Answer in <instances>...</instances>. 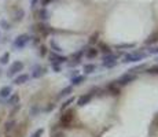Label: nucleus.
Returning <instances> with one entry per match:
<instances>
[{"mask_svg":"<svg viewBox=\"0 0 158 137\" xmlns=\"http://www.w3.org/2000/svg\"><path fill=\"white\" fill-rule=\"evenodd\" d=\"M52 70H54V73H60L62 71V66H54Z\"/></svg>","mask_w":158,"mask_h":137,"instance_id":"39","label":"nucleus"},{"mask_svg":"<svg viewBox=\"0 0 158 137\" xmlns=\"http://www.w3.org/2000/svg\"><path fill=\"white\" fill-rule=\"evenodd\" d=\"M96 70H98V66H96L95 63H85V65H83V71L85 75L94 74Z\"/></svg>","mask_w":158,"mask_h":137,"instance_id":"12","label":"nucleus"},{"mask_svg":"<svg viewBox=\"0 0 158 137\" xmlns=\"http://www.w3.org/2000/svg\"><path fill=\"white\" fill-rule=\"evenodd\" d=\"M39 112V107H32V111H30V114H32V117H35V115H37Z\"/></svg>","mask_w":158,"mask_h":137,"instance_id":"38","label":"nucleus"},{"mask_svg":"<svg viewBox=\"0 0 158 137\" xmlns=\"http://www.w3.org/2000/svg\"><path fill=\"white\" fill-rule=\"evenodd\" d=\"M37 30L41 33V34H48V33L51 32V27L50 26H47L45 23H39V26H37Z\"/></svg>","mask_w":158,"mask_h":137,"instance_id":"22","label":"nucleus"},{"mask_svg":"<svg viewBox=\"0 0 158 137\" xmlns=\"http://www.w3.org/2000/svg\"><path fill=\"white\" fill-rule=\"evenodd\" d=\"M92 97H94V95H92L91 92L84 93V95H81V96L77 99V106H78V107H84V106L89 104V102L92 100Z\"/></svg>","mask_w":158,"mask_h":137,"instance_id":"8","label":"nucleus"},{"mask_svg":"<svg viewBox=\"0 0 158 137\" xmlns=\"http://www.w3.org/2000/svg\"><path fill=\"white\" fill-rule=\"evenodd\" d=\"M0 75H2V69H0Z\"/></svg>","mask_w":158,"mask_h":137,"instance_id":"41","label":"nucleus"},{"mask_svg":"<svg viewBox=\"0 0 158 137\" xmlns=\"http://www.w3.org/2000/svg\"><path fill=\"white\" fill-rule=\"evenodd\" d=\"M136 77H138L136 74H133V73H131V71H127V73H124L123 75H120V78H118L115 82H117L118 87H125V85H128L131 82L135 81Z\"/></svg>","mask_w":158,"mask_h":137,"instance_id":"5","label":"nucleus"},{"mask_svg":"<svg viewBox=\"0 0 158 137\" xmlns=\"http://www.w3.org/2000/svg\"><path fill=\"white\" fill-rule=\"evenodd\" d=\"M85 81H87V75L85 74H78V75H76V77L70 78V85L74 88V87L81 85L83 82H85Z\"/></svg>","mask_w":158,"mask_h":137,"instance_id":"10","label":"nucleus"},{"mask_svg":"<svg viewBox=\"0 0 158 137\" xmlns=\"http://www.w3.org/2000/svg\"><path fill=\"white\" fill-rule=\"evenodd\" d=\"M120 56H121L120 52H117V54H113V52L105 54L102 56V60H118V58H120Z\"/></svg>","mask_w":158,"mask_h":137,"instance_id":"18","label":"nucleus"},{"mask_svg":"<svg viewBox=\"0 0 158 137\" xmlns=\"http://www.w3.org/2000/svg\"><path fill=\"white\" fill-rule=\"evenodd\" d=\"M10 62V52H4L0 56V65H7Z\"/></svg>","mask_w":158,"mask_h":137,"instance_id":"27","label":"nucleus"},{"mask_svg":"<svg viewBox=\"0 0 158 137\" xmlns=\"http://www.w3.org/2000/svg\"><path fill=\"white\" fill-rule=\"evenodd\" d=\"M48 59H50L51 67H54V66H62L63 63H68L69 62V58L68 56L60 55V54H56V52H52V51L48 54Z\"/></svg>","mask_w":158,"mask_h":137,"instance_id":"3","label":"nucleus"},{"mask_svg":"<svg viewBox=\"0 0 158 137\" xmlns=\"http://www.w3.org/2000/svg\"><path fill=\"white\" fill-rule=\"evenodd\" d=\"M13 95V88L10 85H4L0 88V99H8Z\"/></svg>","mask_w":158,"mask_h":137,"instance_id":"11","label":"nucleus"},{"mask_svg":"<svg viewBox=\"0 0 158 137\" xmlns=\"http://www.w3.org/2000/svg\"><path fill=\"white\" fill-rule=\"evenodd\" d=\"M72 121H73V111L72 110L65 111L59 118V123H60V126H63V127H68L69 125L72 123Z\"/></svg>","mask_w":158,"mask_h":137,"instance_id":"6","label":"nucleus"},{"mask_svg":"<svg viewBox=\"0 0 158 137\" xmlns=\"http://www.w3.org/2000/svg\"><path fill=\"white\" fill-rule=\"evenodd\" d=\"M39 55H40L41 58L47 56V47H45V45H40V47H39Z\"/></svg>","mask_w":158,"mask_h":137,"instance_id":"31","label":"nucleus"},{"mask_svg":"<svg viewBox=\"0 0 158 137\" xmlns=\"http://www.w3.org/2000/svg\"><path fill=\"white\" fill-rule=\"evenodd\" d=\"M52 2H54V0H40V4L43 6L44 8H45L48 4H50V3H52Z\"/></svg>","mask_w":158,"mask_h":137,"instance_id":"36","label":"nucleus"},{"mask_svg":"<svg viewBox=\"0 0 158 137\" xmlns=\"http://www.w3.org/2000/svg\"><path fill=\"white\" fill-rule=\"evenodd\" d=\"M39 3H40V0H30V7H32V8H35L36 6L39 4Z\"/></svg>","mask_w":158,"mask_h":137,"instance_id":"37","label":"nucleus"},{"mask_svg":"<svg viewBox=\"0 0 158 137\" xmlns=\"http://www.w3.org/2000/svg\"><path fill=\"white\" fill-rule=\"evenodd\" d=\"M80 63H81V62H77V60H69V62H68V66H69L70 69H73V67L76 69L78 65H80Z\"/></svg>","mask_w":158,"mask_h":137,"instance_id":"33","label":"nucleus"},{"mask_svg":"<svg viewBox=\"0 0 158 137\" xmlns=\"http://www.w3.org/2000/svg\"><path fill=\"white\" fill-rule=\"evenodd\" d=\"M156 60H158V56H157V58H156Z\"/></svg>","mask_w":158,"mask_h":137,"instance_id":"42","label":"nucleus"},{"mask_svg":"<svg viewBox=\"0 0 158 137\" xmlns=\"http://www.w3.org/2000/svg\"><path fill=\"white\" fill-rule=\"evenodd\" d=\"M118 65V60H102V66L106 69H113Z\"/></svg>","mask_w":158,"mask_h":137,"instance_id":"20","label":"nucleus"},{"mask_svg":"<svg viewBox=\"0 0 158 137\" xmlns=\"http://www.w3.org/2000/svg\"><path fill=\"white\" fill-rule=\"evenodd\" d=\"M115 48L117 50H127V48H135V44L133 42H129V44H118V45H115Z\"/></svg>","mask_w":158,"mask_h":137,"instance_id":"30","label":"nucleus"},{"mask_svg":"<svg viewBox=\"0 0 158 137\" xmlns=\"http://www.w3.org/2000/svg\"><path fill=\"white\" fill-rule=\"evenodd\" d=\"M0 27L4 29V30H10L11 29V23L8 22V21H6V19H2L0 21Z\"/></svg>","mask_w":158,"mask_h":137,"instance_id":"29","label":"nucleus"},{"mask_svg":"<svg viewBox=\"0 0 158 137\" xmlns=\"http://www.w3.org/2000/svg\"><path fill=\"white\" fill-rule=\"evenodd\" d=\"M15 121L14 119H10V121H7V122H6V125H4V132L6 133H10L11 130H14L15 129Z\"/></svg>","mask_w":158,"mask_h":137,"instance_id":"21","label":"nucleus"},{"mask_svg":"<svg viewBox=\"0 0 158 137\" xmlns=\"http://www.w3.org/2000/svg\"><path fill=\"white\" fill-rule=\"evenodd\" d=\"M147 58V52L144 50H136V51H132V52H128L123 56V60L121 62L124 65H128V63H138V62H142Z\"/></svg>","mask_w":158,"mask_h":137,"instance_id":"1","label":"nucleus"},{"mask_svg":"<svg viewBox=\"0 0 158 137\" xmlns=\"http://www.w3.org/2000/svg\"><path fill=\"white\" fill-rule=\"evenodd\" d=\"M7 100V104L8 106H17L18 103H19V95H18V93H14V95H11L10 97H8V99H6Z\"/></svg>","mask_w":158,"mask_h":137,"instance_id":"15","label":"nucleus"},{"mask_svg":"<svg viewBox=\"0 0 158 137\" xmlns=\"http://www.w3.org/2000/svg\"><path fill=\"white\" fill-rule=\"evenodd\" d=\"M107 91L111 93V95H118V93H120V88H118L117 82H111V84L107 87Z\"/></svg>","mask_w":158,"mask_h":137,"instance_id":"19","label":"nucleus"},{"mask_svg":"<svg viewBox=\"0 0 158 137\" xmlns=\"http://www.w3.org/2000/svg\"><path fill=\"white\" fill-rule=\"evenodd\" d=\"M23 67H25L23 62H21V60H15V62L7 70V77L8 78H14L15 75L21 74V71H23Z\"/></svg>","mask_w":158,"mask_h":137,"instance_id":"4","label":"nucleus"},{"mask_svg":"<svg viewBox=\"0 0 158 137\" xmlns=\"http://www.w3.org/2000/svg\"><path fill=\"white\" fill-rule=\"evenodd\" d=\"M30 41H32V37H30L29 34H26V33H22V34H19V36L15 37V40L13 41V48L17 50V51L22 50V48H25Z\"/></svg>","mask_w":158,"mask_h":137,"instance_id":"2","label":"nucleus"},{"mask_svg":"<svg viewBox=\"0 0 158 137\" xmlns=\"http://www.w3.org/2000/svg\"><path fill=\"white\" fill-rule=\"evenodd\" d=\"M48 15H50V14H48L47 8H44V7H41L40 10L37 11V18H39L40 21H43V22H44V21H47V19H48Z\"/></svg>","mask_w":158,"mask_h":137,"instance_id":"16","label":"nucleus"},{"mask_svg":"<svg viewBox=\"0 0 158 137\" xmlns=\"http://www.w3.org/2000/svg\"><path fill=\"white\" fill-rule=\"evenodd\" d=\"M50 48L52 50V52H56V54H60V52H62V47H60V45L58 44L55 40H52V38L50 40Z\"/></svg>","mask_w":158,"mask_h":137,"instance_id":"17","label":"nucleus"},{"mask_svg":"<svg viewBox=\"0 0 158 137\" xmlns=\"http://www.w3.org/2000/svg\"><path fill=\"white\" fill-rule=\"evenodd\" d=\"M73 93V87L72 85H68V87H65L62 91L59 92V95H58V99H63V97H68L70 96Z\"/></svg>","mask_w":158,"mask_h":137,"instance_id":"14","label":"nucleus"},{"mask_svg":"<svg viewBox=\"0 0 158 137\" xmlns=\"http://www.w3.org/2000/svg\"><path fill=\"white\" fill-rule=\"evenodd\" d=\"M147 55H156L158 56V44L157 45H150V48H146Z\"/></svg>","mask_w":158,"mask_h":137,"instance_id":"26","label":"nucleus"},{"mask_svg":"<svg viewBox=\"0 0 158 137\" xmlns=\"http://www.w3.org/2000/svg\"><path fill=\"white\" fill-rule=\"evenodd\" d=\"M29 80H30V75L29 74H26V73H21V74L15 75L13 82L15 85H23V84H26Z\"/></svg>","mask_w":158,"mask_h":137,"instance_id":"9","label":"nucleus"},{"mask_svg":"<svg viewBox=\"0 0 158 137\" xmlns=\"http://www.w3.org/2000/svg\"><path fill=\"white\" fill-rule=\"evenodd\" d=\"M98 50H101L102 52H105V54H110V52H111V48L109 47L107 44H103V42H99Z\"/></svg>","mask_w":158,"mask_h":137,"instance_id":"28","label":"nucleus"},{"mask_svg":"<svg viewBox=\"0 0 158 137\" xmlns=\"http://www.w3.org/2000/svg\"><path fill=\"white\" fill-rule=\"evenodd\" d=\"M54 108H55V104H50L47 108H45V111H47V112H50V111H52Z\"/></svg>","mask_w":158,"mask_h":137,"instance_id":"40","label":"nucleus"},{"mask_svg":"<svg viewBox=\"0 0 158 137\" xmlns=\"http://www.w3.org/2000/svg\"><path fill=\"white\" fill-rule=\"evenodd\" d=\"M23 17H25V11H23L22 8H19V10L15 11V14H14V21H15V22H21V21L23 19Z\"/></svg>","mask_w":158,"mask_h":137,"instance_id":"23","label":"nucleus"},{"mask_svg":"<svg viewBox=\"0 0 158 137\" xmlns=\"http://www.w3.org/2000/svg\"><path fill=\"white\" fill-rule=\"evenodd\" d=\"M98 37H99V34H98V33H94V34L91 36L89 44H94V42H96V41H98Z\"/></svg>","mask_w":158,"mask_h":137,"instance_id":"34","label":"nucleus"},{"mask_svg":"<svg viewBox=\"0 0 158 137\" xmlns=\"http://www.w3.org/2000/svg\"><path fill=\"white\" fill-rule=\"evenodd\" d=\"M146 73L150 75H158V65H153L146 69Z\"/></svg>","mask_w":158,"mask_h":137,"instance_id":"25","label":"nucleus"},{"mask_svg":"<svg viewBox=\"0 0 158 137\" xmlns=\"http://www.w3.org/2000/svg\"><path fill=\"white\" fill-rule=\"evenodd\" d=\"M99 50L96 47H91V48H87L85 47V52H84V56L87 58V59H92V58H95L96 55H98Z\"/></svg>","mask_w":158,"mask_h":137,"instance_id":"13","label":"nucleus"},{"mask_svg":"<svg viewBox=\"0 0 158 137\" xmlns=\"http://www.w3.org/2000/svg\"><path fill=\"white\" fill-rule=\"evenodd\" d=\"M47 73H48V69L45 67V66L36 65L32 67V77L33 78H41V77H44Z\"/></svg>","mask_w":158,"mask_h":137,"instance_id":"7","label":"nucleus"},{"mask_svg":"<svg viewBox=\"0 0 158 137\" xmlns=\"http://www.w3.org/2000/svg\"><path fill=\"white\" fill-rule=\"evenodd\" d=\"M78 74H80V70H78V69H73L72 73H70V75H69V78H73V77H76V75H78Z\"/></svg>","mask_w":158,"mask_h":137,"instance_id":"35","label":"nucleus"},{"mask_svg":"<svg viewBox=\"0 0 158 137\" xmlns=\"http://www.w3.org/2000/svg\"><path fill=\"white\" fill-rule=\"evenodd\" d=\"M74 102H76V97H74V96H73V97H69L68 100H65V102H63L62 104H60V111H63V110H66V108L69 107V106L72 104V103H74Z\"/></svg>","mask_w":158,"mask_h":137,"instance_id":"24","label":"nucleus"},{"mask_svg":"<svg viewBox=\"0 0 158 137\" xmlns=\"http://www.w3.org/2000/svg\"><path fill=\"white\" fill-rule=\"evenodd\" d=\"M43 135H44V129H43V127H40V129H37L36 132H33V135L30 137H41Z\"/></svg>","mask_w":158,"mask_h":137,"instance_id":"32","label":"nucleus"}]
</instances>
